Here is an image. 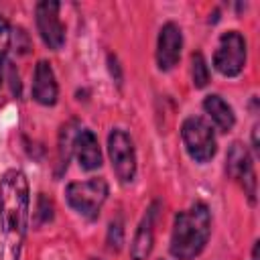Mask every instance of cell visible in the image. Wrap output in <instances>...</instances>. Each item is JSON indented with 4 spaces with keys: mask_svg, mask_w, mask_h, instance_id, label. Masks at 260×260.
Here are the masks:
<instances>
[{
    "mask_svg": "<svg viewBox=\"0 0 260 260\" xmlns=\"http://www.w3.org/2000/svg\"><path fill=\"white\" fill-rule=\"evenodd\" d=\"M16 45L18 53H26L30 49V41H28V35L24 32V28H14L12 30V39H10V45Z\"/></svg>",
    "mask_w": 260,
    "mask_h": 260,
    "instance_id": "e0dca14e",
    "label": "cell"
},
{
    "mask_svg": "<svg viewBox=\"0 0 260 260\" xmlns=\"http://www.w3.org/2000/svg\"><path fill=\"white\" fill-rule=\"evenodd\" d=\"M108 154L116 177L122 183H132L136 177V150L132 138L122 128H114L108 134Z\"/></svg>",
    "mask_w": 260,
    "mask_h": 260,
    "instance_id": "8992f818",
    "label": "cell"
},
{
    "mask_svg": "<svg viewBox=\"0 0 260 260\" xmlns=\"http://www.w3.org/2000/svg\"><path fill=\"white\" fill-rule=\"evenodd\" d=\"M122 234H124V228H122V219L118 217V219H114L110 223V230H108V246H110V250H116V252L120 250Z\"/></svg>",
    "mask_w": 260,
    "mask_h": 260,
    "instance_id": "2e32d148",
    "label": "cell"
},
{
    "mask_svg": "<svg viewBox=\"0 0 260 260\" xmlns=\"http://www.w3.org/2000/svg\"><path fill=\"white\" fill-rule=\"evenodd\" d=\"M59 87L49 61H39L32 75V100L41 106H53L57 102Z\"/></svg>",
    "mask_w": 260,
    "mask_h": 260,
    "instance_id": "30bf717a",
    "label": "cell"
},
{
    "mask_svg": "<svg viewBox=\"0 0 260 260\" xmlns=\"http://www.w3.org/2000/svg\"><path fill=\"white\" fill-rule=\"evenodd\" d=\"M73 150L83 171H93L102 167V150L95 134L91 130H79L73 138Z\"/></svg>",
    "mask_w": 260,
    "mask_h": 260,
    "instance_id": "7c38bea8",
    "label": "cell"
},
{
    "mask_svg": "<svg viewBox=\"0 0 260 260\" xmlns=\"http://www.w3.org/2000/svg\"><path fill=\"white\" fill-rule=\"evenodd\" d=\"M10 39H12V28L4 18H0V83L4 77V65H6V55L10 49Z\"/></svg>",
    "mask_w": 260,
    "mask_h": 260,
    "instance_id": "9a60e30c",
    "label": "cell"
},
{
    "mask_svg": "<svg viewBox=\"0 0 260 260\" xmlns=\"http://www.w3.org/2000/svg\"><path fill=\"white\" fill-rule=\"evenodd\" d=\"M67 203L87 219H95L100 215L102 205L108 199V183L102 177H93L87 181L69 183L65 189Z\"/></svg>",
    "mask_w": 260,
    "mask_h": 260,
    "instance_id": "3957f363",
    "label": "cell"
},
{
    "mask_svg": "<svg viewBox=\"0 0 260 260\" xmlns=\"http://www.w3.org/2000/svg\"><path fill=\"white\" fill-rule=\"evenodd\" d=\"M89 260H100V258H89Z\"/></svg>",
    "mask_w": 260,
    "mask_h": 260,
    "instance_id": "ffe728a7",
    "label": "cell"
},
{
    "mask_svg": "<svg viewBox=\"0 0 260 260\" xmlns=\"http://www.w3.org/2000/svg\"><path fill=\"white\" fill-rule=\"evenodd\" d=\"M181 49H183V32L175 22L162 24L158 32V43H156V65L160 71H171L179 59H181Z\"/></svg>",
    "mask_w": 260,
    "mask_h": 260,
    "instance_id": "9c48e42d",
    "label": "cell"
},
{
    "mask_svg": "<svg viewBox=\"0 0 260 260\" xmlns=\"http://www.w3.org/2000/svg\"><path fill=\"white\" fill-rule=\"evenodd\" d=\"M211 234V215L205 203H193L175 215L171 234V254L177 260H193L199 256Z\"/></svg>",
    "mask_w": 260,
    "mask_h": 260,
    "instance_id": "7a4b0ae2",
    "label": "cell"
},
{
    "mask_svg": "<svg viewBox=\"0 0 260 260\" xmlns=\"http://www.w3.org/2000/svg\"><path fill=\"white\" fill-rule=\"evenodd\" d=\"M37 28L43 39V43L57 51L65 43V26L59 18V2L55 0H43L37 4Z\"/></svg>",
    "mask_w": 260,
    "mask_h": 260,
    "instance_id": "ba28073f",
    "label": "cell"
},
{
    "mask_svg": "<svg viewBox=\"0 0 260 260\" xmlns=\"http://www.w3.org/2000/svg\"><path fill=\"white\" fill-rule=\"evenodd\" d=\"M250 260H260V242H254V248H252V258Z\"/></svg>",
    "mask_w": 260,
    "mask_h": 260,
    "instance_id": "d6986e66",
    "label": "cell"
},
{
    "mask_svg": "<svg viewBox=\"0 0 260 260\" xmlns=\"http://www.w3.org/2000/svg\"><path fill=\"white\" fill-rule=\"evenodd\" d=\"M181 138H183L185 150L195 162H207L215 156L217 142H215L211 126L203 118L199 116L187 118L181 126Z\"/></svg>",
    "mask_w": 260,
    "mask_h": 260,
    "instance_id": "277c9868",
    "label": "cell"
},
{
    "mask_svg": "<svg viewBox=\"0 0 260 260\" xmlns=\"http://www.w3.org/2000/svg\"><path fill=\"white\" fill-rule=\"evenodd\" d=\"M215 69L225 77H236L246 65V39L238 30H228L219 37L213 53Z\"/></svg>",
    "mask_w": 260,
    "mask_h": 260,
    "instance_id": "5b68a950",
    "label": "cell"
},
{
    "mask_svg": "<svg viewBox=\"0 0 260 260\" xmlns=\"http://www.w3.org/2000/svg\"><path fill=\"white\" fill-rule=\"evenodd\" d=\"M10 71V83H12V93H20V83H18V75H14V67H8Z\"/></svg>",
    "mask_w": 260,
    "mask_h": 260,
    "instance_id": "ac0fdd59",
    "label": "cell"
},
{
    "mask_svg": "<svg viewBox=\"0 0 260 260\" xmlns=\"http://www.w3.org/2000/svg\"><path fill=\"white\" fill-rule=\"evenodd\" d=\"M156 207H158V203H152L146 209V213H144V217H142V221H140V225L134 234V240H132V246H130V258L132 260H146L152 252Z\"/></svg>",
    "mask_w": 260,
    "mask_h": 260,
    "instance_id": "8fae6325",
    "label": "cell"
},
{
    "mask_svg": "<svg viewBox=\"0 0 260 260\" xmlns=\"http://www.w3.org/2000/svg\"><path fill=\"white\" fill-rule=\"evenodd\" d=\"M203 110L207 112V116L213 120V124L221 130V132H230L236 124V116H234V110L230 108V104L217 95V93H211V95H205L203 100Z\"/></svg>",
    "mask_w": 260,
    "mask_h": 260,
    "instance_id": "4fadbf2b",
    "label": "cell"
},
{
    "mask_svg": "<svg viewBox=\"0 0 260 260\" xmlns=\"http://www.w3.org/2000/svg\"><path fill=\"white\" fill-rule=\"evenodd\" d=\"M191 75H193V85L199 89L209 83V69L201 53H193L191 57Z\"/></svg>",
    "mask_w": 260,
    "mask_h": 260,
    "instance_id": "5bb4252c",
    "label": "cell"
},
{
    "mask_svg": "<svg viewBox=\"0 0 260 260\" xmlns=\"http://www.w3.org/2000/svg\"><path fill=\"white\" fill-rule=\"evenodd\" d=\"M28 181L10 169L0 179V260H18L28 221Z\"/></svg>",
    "mask_w": 260,
    "mask_h": 260,
    "instance_id": "6da1fadb",
    "label": "cell"
},
{
    "mask_svg": "<svg viewBox=\"0 0 260 260\" xmlns=\"http://www.w3.org/2000/svg\"><path fill=\"white\" fill-rule=\"evenodd\" d=\"M225 169H228V175L242 185L250 203H254L256 201V173H254L250 152L242 142H234L230 146L228 158H225Z\"/></svg>",
    "mask_w": 260,
    "mask_h": 260,
    "instance_id": "52a82bcc",
    "label": "cell"
}]
</instances>
